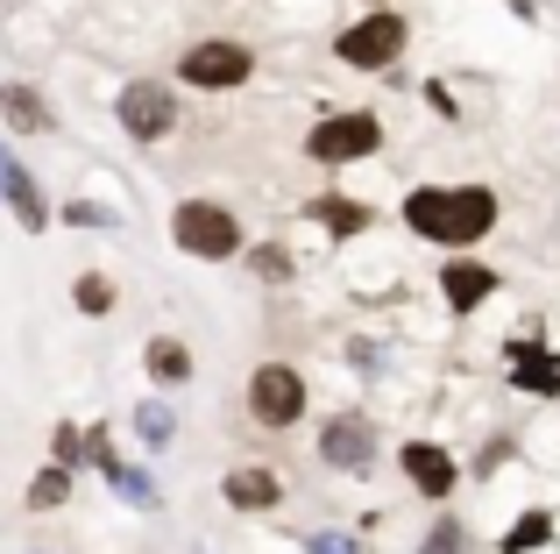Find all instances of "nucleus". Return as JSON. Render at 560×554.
Here are the masks:
<instances>
[{"label":"nucleus","mask_w":560,"mask_h":554,"mask_svg":"<svg viewBox=\"0 0 560 554\" xmlns=\"http://www.w3.org/2000/svg\"><path fill=\"white\" fill-rule=\"evenodd\" d=\"M490 291H497V270L490 264H447V305H454V313L482 305Z\"/></svg>","instance_id":"nucleus-13"},{"label":"nucleus","mask_w":560,"mask_h":554,"mask_svg":"<svg viewBox=\"0 0 560 554\" xmlns=\"http://www.w3.org/2000/svg\"><path fill=\"white\" fill-rule=\"evenodd\" d=\"M171 235H178V250H191V256H234V250H242L234 213L213 207V199H185L178 221H171Z\"/></svg>","instance_id":"nucleus-2"},{"label":"nucleus","mask_w":560,"mask_h":554,"mask_svg":"<svg viewBox=\"0 0 560 554\" xmlns=\"http://www.w3.org/2000/svg\"><path fill=\"white\" fill-rule=\"evenodd\" d=\"M383 142V128H376V114H327V122L305 136V150L319 157V164H355V157H370Z\"/></svg>","instance_id":"nucleus-4"},{"label":"nucleus","mask_w":560,"mask_h":554,"mask_svg":"<svg viewBox=\"0 0 560 554\" xmlns=\"http://www.w3.org/2000/svg\"><path fill=\"white\" fill-rule=\"evenodd\" d=\"M313 213L334 228V235H362V228H370V213H362L355 199H334V193H327V199H313Z\"/></svg>","instance_id":"nucleus-17"},{"label":"nucleus","mask_w":560,"mask_h":554,"mask_svg":"<svg viewBox=\"0 0 560 554\" xmlns=\"http://www.w3.org/2000/svg\"><path fill=\"white\" fill-rule=\"evenodd\" d=\"M547 541H553V512H525L497 547H504V554H533V547H547Z\"/></svg>","instance_id":"nucleus-15"},{"label":"nucleus","mask_w":560,"mask_h":554,"mask_svg":"<svg viewBox=\"0 0 560 554\" xmlns=\"http://www.w3.org/2000/svg\"><path fill=\"white\" fill-rule=\"evenodd\" d=\"M454 547H462V533H454V527H440L433 541H425V554H454Z\"/></svg>","instance_id":"nucleus-25"},{"label":"nucleus","mask_w":560,"mask_h":554,"mask_svg":"<svg viewBox=\"0 0 560 554\" xmlns=\"http://www.w3.org/2000/svg\"><path fill=\"white\" fill-rule=\"evenodd\" d=\"M405 221L425 242H476L497 228V193L490 185H419L405 199Z\"/></svg>","instance_id":"nucleus-1"},{"label":"nucleus","mask_w":560,"mask_h":554,"mask_svg":"<svg viewBox=\"0 0 560 554\" xmlns=\"http://www.w3.org/2000/svg\"><path fill=\"white\" fill-rule=\"evenodd\" d=\"M334 50H341V65H355V71H383V65H397V50H405V22L376 8L370 22H355Z\"/></svg>","instance_id":"nucleus-5"},{"label":"nucleus","mask_w":560,"mask_h":554,"mask_svg":"<svg viewBox=\"0 0 560 554\" xmlns=\"http://www.w3.org/2000/svg\"><path fill=\"white\" fill-rule=\"evenodd\" d=\"M511 384L533 391V399H560V356H547L539 342H518L511 348Z\"/></svg>","instance_id":"nucleus-10"},{"label":"nucleus","mask_w":560,"mask_h":554,"mask_svg":"<svg viewBox=\"0 0 560 554\" xmlns=\"http://www.w3.org/2000/svg\"><path fill=\"white\" fill-rule=\"evenodd\" d=\"M376 8H383V0H376Z\"/></svg>","instance_id":"nucleus-26"},{"label":"nucleus","mask_w":560,"mask_h":554,"mask_svg":"<svg viewBox=\"0 0 560 554\" xmlns=\"http://www.w3.org/2000/svg\"><path fill=\"white\" fill-rule=\"evenodd\" d=\"M65 498H71V476H65V470H36V484H28V505H36V512H57Z\"/></svg>","instance_id":"nucleus-18"},{"label":"nucleus","mask_w":560,"mask_h":554,"mask_svg":"<svg viewBox=\"0 0 560 554\" xmlns=\"http://www.w3.org/2000/svg\"><path fill=\"white\" fill-rule=\"evenodd\" d=\"M319 455H327L334 470H370V455H376V434H370V419H355V413L327 419V434H319Z\"/></svg>","instance_id":"nucleus-8"},{"label":"nucleus","mask_w":560,"mask_h":554,"mask_svg":"<svg viewBox=\"0 0 560 554\" xmlns=\"http://www.w3.org/2000/svg\"><path fill=\"white\" fill-rule=\"evenodd\" d=\"M277 498H284V484H277L270 470H234L228 476V505L234 512H270Z\"/></svg>","instance_id":"nucleus-12"},{"label":"nucleus","mask_w":560,"mask_h":554,"mask_svg":"<svg viewBox=\"0 0 560 554\" xmlns=\"http://www.w3.org/2000/svg\"><path fill=\"white\" fill-rule=\"evenodd\" d=\"M248 270H256V277H270V285H284V277H291V256H284V250H270V242H262V250L248 256Z\"/></svg>","instance_id":"nucleus-21"},{"label":"nucleus","mask_w":560,"mask_h":554,"mask_svg":"<svg viewBox=\"0 0 560 554\" xmlns=\"http://www.w3.org/2000/svg\"><path fill=\"white\" fill-rule=\"evenodd\" d=\"M79 305H85V313H107V305H114V285H107V277H79Z\"/></svg>","instance_id":"nucleus-23"},{"label":"nucleus","mask_w":560,"mask_h":554,"mask_svg":"<svg viewBox=\"0 0 560 554\" xmlns=\"http://www.w3.org/2000/svg\"><path fill=\"white\" fill-rule=\"evenodd\" d=\"M248 413H256L262 427H291V419L305 413V377L291 370V362H262V370L248 377Z\"/></svg>","instance_id":"nucleus-3"},{"label":"nucleus","mask_w":560,"mask_h":554,"mask_svg":"<svg viewBox=\"0 0 560 554\" xmlns=\"http://www.w3.org/2000/svg\"><path fill=\"white\" fill-rule=\"evenodd\" d=\"M136 434H142V441H150V448H164L171 434H178V419H171L164 405H136Z\"/></svg>","instance_id":"nucleus-19"},{"label":"nucleus","mask_w":560,"mask_h":554,"mask_svg":"<svg viewBox=\"0 0 560 554\" xmlns=\"http://www.w3.org/2000/svg\"><path fill=\"white\" fill-rule=\"evenodd\" d=\"M150 377H156V384H185V377H191L185 342H150Z\"/></svg>","instance_id":"nucleus-16"},{"label":"nucleus","mask_w":560,"mask_h":554,"mask_svg":"<svg viewBox=\"0 0 560 554\" xmlns=\"http://www.w3.org/2000/svg\"><path fill=\"white\" fill-rule=\"evenodd\" d=\"M313 554H362L355 541H348V533H313V541H305Z\"/></svg>","instance_id":"nucleus-24"},{"label":"nucleus","mask_w":560,"mask_h":554,"mask_svg":"<svg viewBox=\"0 0 560 554\" xmlns=\"http://www.w3.org/2000/svg\"><path fill=\"white\" fill-rule=\"evenodd\" d=\"M57 462H93V434H79V427H57Z\"/></svg>","instance_id":"nucleus-22"},{"label":"nucleus","mask_w":560,"mask_h":554,"mask_svg":"<svg viewBox=\"0 0 560 554\" xmlns=\"http://www.w3.org/2000/svg\"><path fill=\"white\" fill-rule=\"evenodd\" d=\"M397 470H405V476H411V484H419V490H425V498H440V490H454V462H447V455H440V448H433V441H411V448H405V455H397Z\"/></svg>","instance_id":"nucleus-11"},{"label":"nucleus","mask_w":560,"mask_h":554,"mask_svg":"<svg viewBox=\"0 0 560 554\" xmlns=\"http://www.w3.org/2000/svg\"><path fill=\"white\" fill-rule=\"evenodd\" d=\"M0 199H8L14 207V221L28 228V235H36V228H50V207H43V193H36V178H28L22 164H14L8 150H0Z\"/></svg>","instance_id":"nucleus-9"},{"label":"nucleus","mask_w":560,"mask_h":554,"mask_svg":"<svg viewBox=\"0 0 560 554\" xmlns=\"http://www.w3.org/2000/svg\"><path fill=\"white\" fill-rule=\"evenodd\" d=\"M178 71L191 85H242L248 71H256V57H248L242 43H199V50H185Z\"/></svg>","instance_id":"nucleus-7"},{"label":"nucleus","mask_w":560,"mask_h":554,"mask_svg":"<svg viewBox=\"0 0 560 554\" xmlns=\"http://www.w3.org/2000/svg\"><path fill=\"white\" fill-rule=\"evenodd\" d=\"M107 476L121 484V498H128V505H150V498H156V490H150V476H142V470H128V462H107Z\"/></svg>","instance_id":"nucleus-20"},{"label":"nucleus","mask_w":560,"mask_h":554,"mask_svg":"<svg viewBox=\"0 0 560 554\" xmlns=\"http://www.w3.org/2000/svg\"><path fill=\"white\" fill-rule=\"evenodd\" d=\"M0 114H8V128H22V136H36L50 114H43V100L28 93V85H0Z\"/></svg>","instance_id":"nucleus-14"},{"label":"nucleus","mask_w":560,"mask_h":554,"mask_svg":"<svg viewBox=\"0 0 560 554\" xmlns=\"http://www.w3.org/2000/svg\"><path fill=\"white\" fill-rule=\"evenodd\" d=\"M171 122H178V100H171L156 79H136V85L121 93V128H128L136 142H156V136H171Z\"/></svg>","instance_id":"nucleus-6"}]
</instances>
